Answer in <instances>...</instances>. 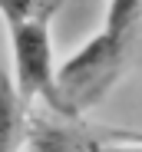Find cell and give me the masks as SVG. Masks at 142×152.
I'll return each instance as SVG.
<instances>
[{"mask_svg": "<svg viewBox=\"0 0 142 152\" xmlns=\"http://www.w3.org/2000/svg\"><path fill=\"white\" fill-rule=\"evenodd\" d=\"M132 40L135 33L99 30L63 66H56V113L79 116L96 106L119 80V73L129 60Z\"/></svg>", "mask_w": 142, "mask_h": 152, "instance_id": "1", "label": "cell"}, {"mask_svg": "<svg viewBox=\"0 0 142 152\" xmlns=\"http://www.w3.org/2000/svg\"><path fill=\"white\" fill-rule=\"evenodd\" d=\"M10 50H13L10 83L23 109L36 99L56 109V60H53L50 20H30L20 27H10Z\"/></svg>", "mask_w": 142, "mask_h": 152, "instance_id": "2", "label": "cell"}, {"mask_svg": "<svg viewBox=\"0 0 142 152\" xmlns=\"http://www.w3.org/2000/svg\"><path fill=\"white\" fill-rule=\"evenodd\" d=\"M20 126H23V103L17 99V89L10 76L0 69V152L20 149Z\"/></svg>", "mask_w": 142, "mask_h": 152, "instance_id": "3", "label": "cell"}, {"mask_svg": "<svg viewBox=\"0 0 142 152\" xmlns=\"http://www.w3.org/2000/svg\"><path fill=\"white\" fill-rule=\"evenodd\" d=\"M63 4L66 0H0V17L10 30L30 20H53L63 10Z\"/></svg>", "mask_w": 142, "mask_h": 152, "instance_id": "4", "label": "cell"}, {"mask_svg": "<svg viewBox=\"0 0 142 152\" xmlns=\"http://www.w3.org/2000/svg\"><path fill=\"white\" fill-rule=\"evenodd\" d=\"M142 23V0H109L103 30L112 33H139Z\"/></svg>", "mask_w": 142, "mask_h": 152, "instance_id": "5", "label": "cell"}]
</instances>
